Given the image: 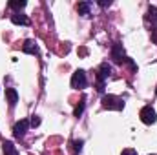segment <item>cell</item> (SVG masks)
Masks as SVG:
<instances>
[{"instance_id":"obj_20","label":"cell","mask_w":157,"mask_h":155,"mask_svg":"<svg viewBox=\"0 0 157 155\" xmlns=\"http://www.w3.org/2000/svg\"><path fill=\"white\" fill-rule=\"evenodd\" d=\"M78 55H82V57L88 55V49H86V47H80V49H78Z\"/></svg>"},{"instance_id":"obj_6","label":"cell","mask_w":157,"mask_h":155,"mask_svg":"<svg viewBox=\"0 0 157 155\" xmlns=\"http://www.w3.org/2000/svg\"><path fill=\"white\" fill-rule=\"evenodd\" d=\"M110 75H112V66L104 62V64L99 68V73H97V80H99V84H104V80L110 77Z\"/></svg>"},{"instance_id":"obj_7","label":"cell","mask_w":157,"mask_h":155,"mask_svg":"<svg viewBox=\"0 0 157 155\" xmlns=\"http://www.w3.org/2000/svg\"><path fill=\"white\" fill-rule=\"evenodd\" d=\"M22 49H24V53H28V55H35V53H39V46H37L35 40H26L24 46H22Z\"/></svg>"},{"instance_id":"obj_15","label":"cell","mask_w":157,"mask_h":155,"mask_svg":"<svg viewBox=\"0 0 157 155\" xmlns=\"http://www.w3.org/2000/svg\"><path fill=\"white\" fill-rule=\"evenodd\" d=\"M82 144H84V141H73V150L75 152H80L82 150Z\"/></svg>"},{"instance_id":"obj_2","label":"cell","mask_w":157,"mask_h":155,"mask_svg":"<svg viewBox=\"0 0 157 155\" xmlns=\"http://www.w3.org/2000/svg\"><path fill=\"white\" fill-rule=\"evenodd\" d=\"M71 86L77 88V89H84V88L88 86V78H86V73H84L82 70H77V71L73 73V77H71Z\"/></svg>"},{"instance_id":"obj_17","label":"cell","mask_w":157,"mask_h":155,"mask_svg":"<svg viewBox=\"0 0 157 155\" xmlns=\"http://www.w3.org/2000/svg\"><path fill=\"white\" fill-rule=\"evenodd\" d=\"M29 124H31V126H39V124H40V119H39V117H33V119L29 120Z\"/></svg>"},{"instance_id":"obj_1","label":"cell","mask_w":157,"mask_h":155,"mask_svg":"<svg viewBox=\"0 0 157 155\" xmlns=\"http://www.w3.org/2000/svg\"><path fill=\"white\" fill-rule=\"evenodd\" d=\"M102 106L106 108V110H124V102H122V99H119L115 95H104L102 97Z\"/></svg>"},{"instance_id":"obj_13","label":"cell","mask_w":157,"mask_h":155,"mask_svg":"<svg viewBox=\"0 0 157 155\" xmlns=\"http://www.w3.org/2000/svg\"><path fill=\"white\" fill-rule=\"evenodd\" d=\"M77 9H78L80 15H88L90 13V2H80L77 6Z\"/></svg>"},{"instance_id":"obj_10","label":"cell","mask_w":157,"mask_h":155,"mask_svg":"<svg viewBox=\"0 0 157 155\" xmlns=\"http://www.w3.org/2000/svg\"><path fill=\"white\" fill-rule=\"evenodd\" d=\"M2 150H4V155H18L17 148H15V144H13L11 141H4Z\"/></svg>"},{"instance_id":"obj_9","label":"cell","mask_w":157,"mask_h":155,"mask_svg":"<svg viewBox=\"0 0 157 155\" xmlns=\"http://www.w3.org/2000/svg\"><path fill=\"white\" fill-rule=\"evenodd\" d=\"M11 22L17 24V26H28V24H29L28 17H26V15H20V13H15V15L11 17Z\"/></svg>"},{"instance_id":"obj_21","label":"cell","mask_w":157,"mask_h":155,"mask_svg":"<svg viewBox=\"0 0 157 155\" xmlns=\"http://www.w3.org/2000/svg\"><path fill=\"white\" fill-rule=\"evenodd\" d=\"M155 95H157V88H155Z\"/></svg>"},{"instance_id":"obj_19","label":"cell","mask_w":157,"mask_h":155,"mask_svg":"<svg viewBox=\"0 0 157 155\" xmlns=\"http://www.w3.org/2000/svg\"><path fill=\"white\" fill-rule=\"evenodd\" d=\"M110 4H112L110 0H101V2H99V6H101V7H106V6H110Z\"/></svg>"},{"instance_id":"obj_5","label":"cell","mask_w":157,"mask_h":155,"mask_svg":"<svg viewBox=\"0 0 157 155\" xmlns=\"http://www.w3.org/2000/svg\"><path fill=\"white\" fill-rule=\"evenodd\" d=\"M112 59L117 62V64H122L126 62V57H124V49H122V44H115L112 47Z\"/></svg>"},{"instance_id":"obj_14","label":"cell","mask_w":157,"mask_h":155,"mask_svg":"<svg viewBox=\"0 0 157 155\" xmlns=\"http://www.w3.org/2000/svg\"><path fill=\"white\" fill-rule=\"evenodd\" d=\"M84 106H86V99H82V100L78 102V106L75 108V117H80V115H82V112H84Z\"/></svg>"},{"instance_id":"obj_16","label":"cell","mask_w":157,"mask_h":155,"mask_svg":"<svg viewBox=\"0 0 157 155\" xmlns=\"http://www.w3.org/2000/svg\"><path fill=\"white\" fill-rule=\"evenodd\" d=\"M121 155H137V152L133 150V148H126V150H122Z\"/></svg>"},{"instance_id":"obj_3","label":"cell","mask_w":157,"mask_h":155,"mask_svg":"<svg viewBox=\"0 0 157 155\" xmlns=\"http://www.w3.org/2000/svg\"><path fill=\"white\" fill-rule=\"evenodd\" d=\"M139 117H141V120H143L144 124H154V122L157 120L155 110H154L152 106H144V108L141 110V113H139Z\"/></svg>"},{"instance_id":"obj_18","label":"cell","mask_w":157,"mask_h":155,"mask_svg":"<svg viewBox=\"0 0 157 155\" xmlns=\"http://www.w3.org/2000/svg\"><path fill=\"white\" fill-rule=\"evenodd\" d=\"M152 40L157 42V26H155V28H152Z\"/></svg>"},{"instance_id":"obj_8","label":"cell","mask_w":157,"mask_h":155,"mask_svg":"<svg viewBox=\"0 0 157 155\" xmlns=\"http://www.w3.org/2000/svg\"><path fill=\"white\" fill-rule=\"evenodd\" d=\"M6 99H7L9 106H15V104L18 102V93H17V89L7 88V89H6Z\"/></svg>"},{"instance_id":"obj_12","label":"cell","mask_w":157,"mask_h":155,"mask_svg":"<svg viewBox=\"0 0 157 155\" xmlns=\"http://www.w3.org/2000/svg\"><path fill=\"white\" fill-rule=\"evenodd\" d=\"M7 6H9L11 9H24V7H26V2H24V0H13V2H9Z\"/></svg>"},{"instance_id":"obj_11","label":"cell","mask_w":157,"mask_h":155,"mask_svg":"<svg viewBox=\"0 0 157 155\" xmlns=\"http://www.w3.org/2000/svg\"><path fill=\"white\" fill-rule=\"evenodd\" d=\"M146 20L157 22V7H155V6H150V7H148V15H146Z\"/></svg>"},{"instance_id":"obj_4","label":"cell","mask_w":157,"mask_h":155,"mask_svg":"<svg viewBox=\"0 0 157 155\" xmlns=\"http://www.w3.org/2000/svg\"><path fill=\"white\" fill-rule=\"evenodd\" d=\"M29 126H31V124H29V120H26V119L18 120V122L15 124V128H13L15 137H17V139H22V137L26 135V131H28V128H29Z\"/></svg>"}]
</instances>
